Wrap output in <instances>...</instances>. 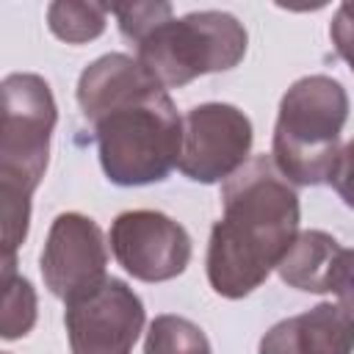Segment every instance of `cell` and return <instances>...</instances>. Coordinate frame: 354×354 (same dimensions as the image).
<instances>
[{"label": "cell", "mask_w": 354, "mask_h": 354, "mask_svg": "<svg viewBox=\"0 0 354 354\" xmlns=\"http://www.w3.org/2000/svg\"><path fill=\"white\" fill-rule=\"evenodd\" d=\"M6 354H8V351H6Z\"/></svg>", "instance_id": "cell-19"}, {"label": "cell", "mask_w": 354, "mask_h": 354, "mask_svg": "<svg viewBox=\"0 0 354 354\" xmlns=\"http://www.w3.org/2000/svg\"><path fill=\"white\" fill-rule=\"evenodd\" d=\"M111 8L100 3H75V0H58L47 6V28L55 39L66 44H86L97 39L105 30Z\"/></svg>", "instance_id": "cell-12"}, {"label": "cell", "mask_w": 354, "mask_h": 354, "mask_svg": "<svg viewBox=\"0 0 354 354\" xmlns=\"http://www.w3.org/2000/svg\"><path fill=\"white\" fill-rule=\"evenodd\" d=\"M39 263L44 285L55 299L69 304L88 296L108 279V246L100 224L83 213L55 216Z\"/></svg>", "instance_id": "cell-7"}, {"label": "cell", "mask_w": 354, "mask_h": 354, "mask_svg": "<svg viewBox=\"0 0 354 354\" xmlns=\"http://www.w3.org/2000/svg\"><path fill=\"white\" fill-rule=\"evenodd\" d=\"M249 33L227 11L169 17L136 41V58L166 86L180 88L202 75L227 72L246 55Z\"/></svg>", "instance_id": "cell-5"}, {"label": "cell", "mask_w": 354, "mask_h": 354, "mask_svg": "<svg viewBox=\"0 0 354 354\" xmlns=\"http://www.w3.org/2000/svg\"><path fill=\"white\" fill-rule=\"evenodd\" d=\"M321 293H332L337 304L354 315V249H346L340 243L335 246L324 268Z\"/></svg>", "instance_id": "cell-15"}, {"label": "cell", "mask_w": 354, "mask_h": 354, "mask_svg": "<svg viewBox=\"0 0 354 354\" xmlns=\"http://www.w3.org/2000/svg\"><path fill=\"white\" fill-rule=\"evenodd\" d=\"M260 354H354V315L321 301L274 324L260 337Z\"/></svg>", "instance_id": "cell-10"}, {"label": "cell", "mask_w": 354, "mask_h": 354, "mask_svg": "<svg viewBox=\"0 0 354 354\" xmlns=\"http://www.w3.org/2000/svg\"><path fill=\"white\" fill-rule=\"evenodd\" d=\"M64 326L72 354H130L144 329V304L127 282L108 277L66 304Z\"/></svg>", "instance_id": "cell-8"}, {"label": "cell", "mask_w": 354, "mask_h": 354, "mask_svg": "<svg viewBox=\"0 0 354 354\" xmlns=\"http://www.w3.org/2000/svg\"><path fill=\"white\" fill-rule=\"evenodd\" d=\"M337 241L324 230H304L288 249V254L279 263V277L285 285L304 290V293H321L324 268L335 252Z\"/></svg>", "instance_id": "cell-11"}, {"label": "cell", "mask_w": 354, "mask_h": 354, "mask_svg": "<svg viewBox=\"0 0 354 354\" xmlns=\"http://www.w3.org/2000/svg\"><path fill=\"white\" fill-rule=\"evenodd\" d=\"M252 119L230 102H202L183 116L177 169L194 183L230 180L252 152Z\"/></svg>", "instance_id": "cell-6"}, {"label": "cell", "mask_w": 354, "mask_h": 354, "mask_svg": "<svg viewBox=\"0 0 354 354\" xmlns=\"http://www.w3.org/2000/svg\"><path fill=\"white\" fill-rule=\"evenodd\" d=\"M348 119V94L329 75H307L290 83L279 100L271 160L293 185L332 180L340 158V133Z\"/></svg>", "instance_id": "cell-4"}, {"label": "cell", "mask_w": 354, "mask_h": 354, "mask_svg": "<svg viewBox=\"0 0 354 354\" xmlns=\"http://www.w3.org/2000/svg\"><path fill=\"white\" fill-rule=\"evenodd\" d=\"M144 354H210V340L199 324L166 313L149 324Z\"/></svg>", "instance_id": "cell-13"}, {"label": "cell", "mask_w": 354, "mask_h": 354, "mask_svg": "<svg viewBox=\"0 0 354 354\" xmlns=\"http://www.w3.org/2000/svg\"><path fill=\"white\" fill-rule=\"evenodd\" d=\"M111 14L119 22V30L127 41H138L147 30H152L158 22L171 17L169 3H127V6H111Z\"/></svg>", "instance_id": "cell-16"}, {"label": "cell", "mask_w": 354, "mask_h": 354, "mask_svg": "<svg viewBox=\"0 0 354 354\" xmlns=\"http://www.w3.org/2000/svg\"><path fill=\"white\" fill-rule=\"evenodd\" d=\"M329 36H332V44H335L337 55L354 72V3H340L337 6L335 17H332V25H329Z\"/></svg>", "instance_id": "cell-17"}, {"label": "cell", "mask_w": 354, "mask_h": 354, "mask_svg": "<svg viewBox=\"0 0 354 354\" xmlns=\"http://www.w3.org/2000/svg\"><path fill=\"white\" fill-rule=\"evenodd\" d=\"M58 108L50 83L33 72L3 77L0 130V205H3V263H17V249L28 238L30 196L39 188Z\"/></svg>", "instance_id": "cell-3"}, {"label": "cell", "mask_w": 354, "mask_h": 354, "mask_svg": "<svg viewBox=\"0 0 354 354\" xmlns=\"http://www.w3.org/2000/svg\"><path fill=\"white\" fill-rule=\"evenodd\" d=\"M116 263L141 282H166L191 263V235L160 210H127L111 224Z\"/></svg>", "instance_id": "cell-9"}, {"label": "cell", "mask_w": 354, "mask_h": 354, "mask_svg": "<svg viewBox=\"0 0 354 354\" xmlns=\"http://www.w3.org/2000/svg\"><path fill=\"white\" fill-rule=\"evenodd\" d=\"M299 194L271 158H249L221 183V218L210 230L207 282L224 299L260 288L299 238Z\"/></svg>", "instance_id": "cell-2"}, {"label": "cell", "mask_w": 354, "mask_h": 354, "mask_svg": "<svg viewBox=\"0 0 354 354\" xmlns=\"http://www.w3.org/2000/svg\"><path fill=\"white\" fill-rule=\"evenodd\" d=\"M36 324V290L19 277H3V313H0V335L3 340L25 337Z\"/></svg>", "instance_id": "cell-14"}, {"label": "cell", "mask_w": 354, "mask_h": 354, "mask_svg": "<svg viewBox=\"0 0 354 354\" xmlns=\"http://www.w3.org/2000/svg\"><path fill=\"white\" fill-rule=\"evenodd\" d=\"M329 183L337 191V196L343 199V205L354 210V138L340 149V158L335 163Z\"/></svg>", "instance_id": "cell-18"}, {"label": "cell", "mask_w": 354, "mask_h": 354, "mask_svg": "<svg viewBox=\"0 0 354 354\" xmlns=\"http://www.w3.org/2000/svg\"><path fill=\"white\" fill-rule=\"evenodd\" d=\"M77 105L94 127L100 166L116 185L169 177L183 149V116L166 86L133 55L108 53L77 77Z\"/></svg>", "instance_id": "cell-1"}]
</instances>
